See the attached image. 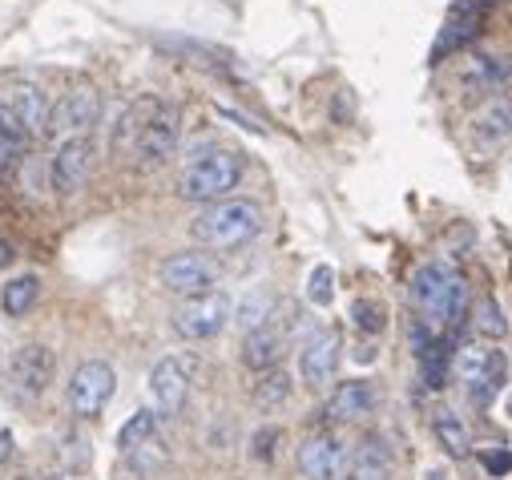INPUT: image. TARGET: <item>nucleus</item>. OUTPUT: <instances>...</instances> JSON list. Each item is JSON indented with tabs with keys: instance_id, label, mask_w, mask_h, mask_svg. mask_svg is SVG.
Segmentation results:
<instances>
[{
	"instance_id": "f257e3e1",
	"label": "nucleus",
	"mask_w": 512,
	"mask_h": 480,
	"mask_svg": "<svg viewBox=\"0 0 512 480\" xmlns=\"http://www.w3.org/2000/svg\"><path fill=\"white\" fill-rule=\"evenodd\" d=\"M263 226H267V214L259 202L222 198V202L202 206L190 218V238L210 251H238V247H250L263 234Z\"/></svg>"
},
{
	"instance_id": "f03ea898",
	"label": "nucleus",
	"mask_w": 512,
	"mask_h": 480,
	"mask_svg": "<svg viewBox=\"0 0 512 480\" xmlns=\"http://www.w3.org/2000/svg\"><path fill=\"white\" fill-rule=\"evenodd\" d=\"M242 174H246V158H242L238 150L214 146V150L198 154V158L182 170V178H178V194H182L186 202H202V206H210V202H222L230 190H238Z\"/></svg>"
},
{
	"instance_id": "7ed1b4c3",
	"label": "nucleus",
	"mask_w": 512,
	"mask_h": 480,
	"mask_svg": "<svg viewBox=\"0 0 512 480\" xmlns=\"http://www.w3.org/2000/svg\"><path fill=\"white\" fill-rule=\"evenodd\" d=\"M412 303L420 311V323H460L468 311V287L456 271L440 267V263H424L412 279Z\"/></svg>"
},
{
	"instance_id": "20e7f679",
	"label": "nucleus",
	"mask_w": 512,
	"mask_h": 480,
	"mask_svg": "<svg viewBox=\"0 0 512 480\" xmlns=\"http://www.w3.org/2000/svg\"><path fill=\"white\" fill-rule=\"evenodd\" d=\"M230 295L226 291H206V295H194L186 299L174 315H170V327L186 339V343H206V339H218L226 327H230Z\"/></svg>"
},
{
	"instance_id": "39448f33",
	"label": "nucleus",
	"mask_w": 512,
	"mask_h": 480,
	"mask_svg": "<svg viewBox=\"0 0 512 480\" xmlns=\"http://www.w3.org/2000/svg\"><path fill=\"white\" fill-rule=\"evenodd\" d=\"M452 368H456V380L476 396V400H488L500 392L504 376H508V359L500 347L492 343H468L460 347V355L452 359Z\"/></svg>"
},
{
	"instance_id": "423d86ee",
	"label": "nucleus",
	"mask_w": 512,
	"mask_h": 480,
	"mask_svg": "<svg viewBox=\"0 0 512 480\" xmlns=\"http://www.w3.org/2000/svg\"><path fill=\"white\" fill-rule=\"evenodd\" d=\"M178 138H182V117H178V109L166 105V101H158V109L146 117V126L138 130V138H134L130 150H134V158H138L142 170H158V166H166V162L174 158Z\"/></svg>"
},
{
	"instance_id": "0eeeda50",
	"label": "nucleus",
	"mask_w": 512,
	"mask_h": 480,
	"mask_svg": "<svg viewBox=\"0 0 512 480\" xmlns=\"http://www.w3.org/2000/svg\"><path fill=\"white\" fill-rule=\"evenodd\" d=\"M117 392V372L105 359H85L69 380V412L77 420H97Z\"/></svg>"
},
{
	"instance_id": "6e6552de",
	"label": "nucleus",
	"mask_w": 512,
	"mask_h": 480,
	"mask_svg": "<svg viewBox=\"0 0 512 480\" xmlns=\"http://www.w3.org/2000/svg\"><path fill=\"white\" fill-rule=\"evenodd\" d=\"M158 279L170 295L194 299V295H206L218 287V263L202 251H178L158 267Z\"/></svg>"
},
{
	"instance_id": "1a4fd4ad",
	"label": "nucleus",
	"mask_w": 512,
	"mask_h": 480,
	"mask_svg": "<svg viewBox=\"0 0 512 480\" xmlns=\"http://www.w3.org/2000/svg\"><path fill=\"white\" fill-rule=\"evenodd\" d=\"M57 376V351L49 343H21L9 355V380L25 396H41Z\"/></svg>"
},
{
	"instance_id": "9d476101",
	"label": "nucleus",
	"mask_w": 512,
	"mask_h": 480,
	"mask_svg": "<svg viewBox=\"0 0 512 480\" xmlns=\"http://www.w3.org/2000/svg\"><path fill=\"white\" fill-rule=\"evenodd\" d=\"M339 359H343V339H339V331H335V327L315 331V335L303 343V351H299V376H303V384H307V388H327V384L335 380V372H339Z\"/></svg>"
},
{
	"instance_id": "9b49d317",
	"label": "nucleus",
	"mask_w": 512,
	"mask_h": 480,
	"mask_svg": "<svg viewBox=\"0 0 512 480\" xmlns=\"http://www.w3.org/2000/svg\"><path fill=\"white\" fill-rule=\"evenodd\" d=\"M89 170H93V142L89 134H77V138H65L53 154V190L61 198H73L85 182H89Z\"/></svg>"
},
{
	"instance_id": "f8f14e48",
	"label": "nucleus",
	"mask_w": 512,
	"mask_h": 480,
	"mask_svg": "<svg viewBox=\"0 0 512 480\" xmlns=\"http://www.w3.org/2000/svg\"><path fill=\"white\" fill-rule=\"evenodd\" d=\"M150 396H154V408L158 416H178L190 400V364L178 355H166L154 364L150 372Z\"/></svg>"
},
{
	"instance_id": "ddd939ff",
	"label": "nucleus",
	"mask_w": 512,
	"mask_h": 480,
	"mask_svg": "<svg viewBox=\"0 0 512 480\" xmlns=\"http://www.w3.org/2000/svg\"><path fill=\"white\" fill-rule=\"evenodd\" d=\"M97 117H101V93H97L93 85H81V89L65 93V97L53 105L49 126L61 130V134H69V138H77V134H89V130L97 126Z\"/></svg>"
},
{
	"instance_id": "4468645a",
	"label": "nucleus",
	"mask_w": 512,
	"mask_h": 480,
	"mask_svg": "<svg viewBox=\"0 0 512 480\" xmlns=\"http://www.w3.org/2000/svg\"><path fill=\"white\" fill-rule=\"evenodd\" d=\"M287 343H291V331L271 319V323H263V327L246 331V339H242V364H246L250 372H271V368L283 364Z\"/></svg>"
},
{
	"instance_id": "2eb2a0df",
	"label": "nucleus",
	"mask_w": 512,
	"mask_h": 480,
	"mask_svg": "<svg viewBox=\"0 0 512 480\" xmlns=\"http://www.w3.org/2000/svg\"><path fill=\"white\" fill-rule=\"evenodd\" d=\"M343 440L331 432H315L299 444V472L307 480H339L343 472Z\"/></svg>"
},
{
	"instance_id": "dca6fc26",
	"label": "nucleus",
	"mask_w": 512,
	"mask_h": 480,
	"mask_svg": "<svg viewBox=\"0 0 512 480\" xmlns=\"http://www.w3.org/2000/svg\"><path fill=\"white\" fill-rule=\"evenodd\" d=\"M375 404H379V392H375L371 380H347V384H339V388L331 392V400H327L323 412H327V420H335V424H355V420L371 416Z\"/></svg>"
},
{
	"instance_id": "f3484780",
	"label": "nucleus",
	"mask_w": 512,
	"mask_h": 480,
	"mask_svg": "<svg viewBox=\"0 0 512 480\" xmlns=\"http://www.w3.org/2000/svg\"><path fill=\"white\" fill-rule=\"evenodd\" d=\"M0 105H5V109L17 117V122L25 126L29 138H37V134L49 130V113H53V105H49V97H45L37 85H13V89H5Z\"/></svg>"
},
{
	"instance_id": "a211bd4d",
	"label": "nucleus",
	"mask_w": 512,
	"mask_h": 480,
	"mask_svg": "<svg viewBox=\"0 0 512 480\" xmlns=\"http://www.w3.org/2000/svg\"><path fill=\"white\" fill-rule=\"evenodd\" d=\"M472 134L484 142V146H500L504 138H512V101L508 97H488L476 117H472Z\"/></svg>"
},
{
	"instance_id": "6ab92c4d",
	"label": "nucleus",
	"mask_w": 512,
	"mask_h": 480,
	"mask_svg": "<svg viewBox=\"0 0 512 480\" xmlns=\"http://www.w3.org/2000/svg\"><path fill=\"white\" fill-rule=\"evenodd\" d=\"M275 319V295L271 291H263V287H254V291H246L234 307H230V323L246 335V331H254V327H263V323H271Z\"/></svg>"
},
{
	"instance_id": "aec40b11",
	"label": "nucleus",
	"mask_w": 512,
	"mask_h": 480,
	"mask_svg": "<svg viewBox=\"0 0 512 480\" xmlns=\"http://www.w3.org/2000/svg\"><path fill=\"white\" fill-rule=\"evenodd\" d=\"M432 432H436V440H440V448H444L448 456H456V460L472 456V432H468V424H464L452 408L432 412Z\"/></svg>"
},
{
	"instance_id": "412c9836",
	"label": "nucleus",
	"mask_w": 512,
	"mask_h": 480,
	"mask_svg": "<svg viewBox=\"0 0 512 480\" xmlns=\"http://www.w3.org/2000/svg\"><path fill=\"white\" fill-rule=\"evenodd\" d=\"M37 299H41V279L37 275H17V279H9L5 287H0V307H5L9 315H29L33 307H37Z\"/></svg>"
},
{
	"instance_id": "4be33fe9",
	"label": "nucleus",
	"mask_w": 512,
	"mask_h": 480,
	"mask_svg": "<svg viewBox=\"0 0 512 480\" xmlns=\"http://www.w3.org/2000/svg\"><path fill=\"white\" fill-rule=\"evenodd\" d=\"M291 392H295L291 372H287V368H271V372H263L259 384H254V404L267 408V412H275V408H283V404L291 400Z\"/></svg>"
},
{
	"instance_id": "5701e85b",
	"label": "nucleus",
	"mask_w": 512,
	"mask_h": 480,
	"mask_svg": "<svg viewBox=\"0 0 512 480\" xmlns=\"http://www.w3.org/2000/svg\"><path fill=\"white\" fill-rule=\"evenodd\" d=\"M158 109V97H142V101H134L130 109L121 113V122H117V130H113V146L121 150V146H134V138H138V130L146 126V117Z\"/></svg>"
},
{
	"instance_id": "b1692460",
	"label": "nucleus",
	"mask_w": 512,
	"mask_h": 480,
	"mask_svg": "<svg viewBox=\"0 0 512 480\" xmlns=\"http://www.w3.org/2000/svg\"><path fill=\"white\" fill-rule=\"evenodd\" d=\"M472 327H476L488 343L508 335V319H504V311H500V303H496L492 295H484V299L472 303Z\"/></svg>"
},
{
	"instance_id": "393cba45",
	"label": "nucleus",
	"mask_w": 512,
	"mask_h": 480,
	"mask_svg": "<svg viewBox=\"0 0 512 480\" xmlns=\"http://www.w3.org/2000/svg\"><path fill=\"white\" fill-rule=\"evenodd\" d=\"M150 436H158V416H154V412H134L130 420L121 424V432H117V452L125 456V452L138 448V444L150 440Z\"/></svg>"
},
{
	"instance_id": "a878e982",
	"label": "nucleus",
	"mask_w": 512,
	"mask_h": 480,
	"mask_svg": "<svg viewBox=\"0 0 512 480\" xmlns=\"http://www.w3.org/2000/svg\"><path fill=\"white\" fill-rule=\"evenodd\" d=\"M166 456H170V452H166V440H162V436H150V440H142L138 448L125 452V464H130L134 472H142V476H146V472L162 468V464H166Z\"/></svg>"
},
{
	"instance_id": "bb28decb",
	"label": "nucleus",
	"mask_w": 512,
	"mask_h": 480,
	"mask_svg": "<svg viewBox=\"0 0 512 480\" xmlns=\"http://www.w3.org/2000/svg\"><path fill=\"white\" fill-rule=\"evenodd\" d=\"M351 319H355V327H359V331L379 335L383 327H388V303H379V299H355Z\"/></svg>"
},
{
	"instance_id": "cd10ccee",
	"label": "nucleus",
	"mask_w": 512,
	"mask_h": 480,
	"mask_svg": "<svg viewBox=\"0 0 512 480\" xmlns=\"http://www.w3.org/2000/svg\"><path fill=\"white\" fill-rule=\"evenodd\" d=\"M307 299H311L315 307H331V299H335V271H331L327 263H319V267L307 275Z\"/></svg>"
},
{
	"instance_id": "c85d7f7f",
	"label": "nucleus",
	"mask_w": 512,
	"mask_h": 480,
	"mask_svg": "<svg viewBox=\"0 0 512 480\" xmlns=\"http://www.w3.org/2000/svg\"><path fill=\"white\" fill-rule=\"evenodd\" d=\"M347 480H388V460H383V452H359Z\"/></svg>"
},
{
	"instance_id": "c756f323",
	"label": "nucleus",
	"mask_w": 512,
	"mask_h": 480,
	"mask_svg": "<svg viewBox=\"0 0 512 480\" xmlns=\"http://www.w3.org/2000/svg\"><path fill=\"white\" fill-rule=\"evenodd\" d=\"M61 444H65L61 456H65L69 468H89V464H93V448H89V440H85L81 432H69Z\"/></svg>"
},
{
	"instance_id": "7c9ffc66",
	"label": "nucleus",
	"mask_w": 512,
	"mask_h": 480,
	"mask_svg": "<svg viewBox=\"0 0 512 480\" xmlns=\"http://www.w3.org/2000/svg\"><path fill=\"white\" fill-rule=\"evenodd\" d=\"M279 440H283L279 428H259V432H254V440H250L254 460H275V444H279Z\"/></svg>"
},
{
	"instance_id": "2f4dec72",
	"label": "nucleus",
	"mask_w": 512,
	"mask_h": 480,
	"mask_svg": "<svg viewBox=\"0 0 512 480\" xmlns=\"http://www.w3.org/2000/svg\"><path fill=\"white\" fill-rule=\"evenodd\" d=\"M480 460H484V468H488L492 476H504V472H512V456H508L504 448H496V452H484Z\"/></svg>"
},
{
	"instance_id": "473e14b6",
	"label": "nucleus",
	"mask_w": 512,
	"mask_h": 480,
	"mask_svg": "<svg viewBox=\"0 0 512 480\" xmlns=\"http://www.w3.org/2000/svg\"><path fill=\"white\" fill-rule=\"evenodd\" d=\"M13 259H17V251L5 243V238H0V271H5V267H13Z\"/></svg>"
},
{
	"instance_id": "72a5a7b5",
	"label": "nucleus",
	"mask_w": 512,
	"mask_h": 480,
	"mask_svg": "<svg viewBox=\"0 0 512 480\" xmlns=\"http://www.w3.org/2000/svg\"><path fill=\"white\" fill-rule=\"evenodd\" d=\"M355 359H359V364H371V359H375V347H371V343H367V347H359V351H355Z\"/></svg>"
},
{
	"instance_id": "f704fd0d",
	"label": "nucleus",
	"mask_w": 512,
	"mask_h": 480,
	"mask_svg": "<svg viewBox=\"0 0 512 480\" xmlns=\"http://www.w3.org/2000/svg\"><path fill=\"white\" fill-rule=\"evenodd\" d=\"M9 444H13V436H9V432H0V460L9 456Z\"/></svg>"
},
{
	"instance_id": "c9c22d12",
	"label": "nucleus",
	"mask_w": 512,
	"mask_h": 480,
	"mask_svg": "<svg viewBox=\"0 0 512 480\" xmlns=\"http://www.w3.org/2000/svg\"><path fill=\"white\" fill-rule=\"evenodd\" d=\"M424 480H448V472H444V468H428Z\"/></svg>"
},
{
	"instance_id": "e433bc0d",
	"label": "nucleus",
	"mask_w": 512,
	"mask_h": 480,
	"mask_svg": "<svg viewBox=\"0 0 512 480\" xmlns=\"http://www.w3.org/2000/svg\"><path fill=\"white\" fill-rule=\"evenodd\" d=\"M49 480H65V476H49Z\"/></svg>"
}]
</instances>
